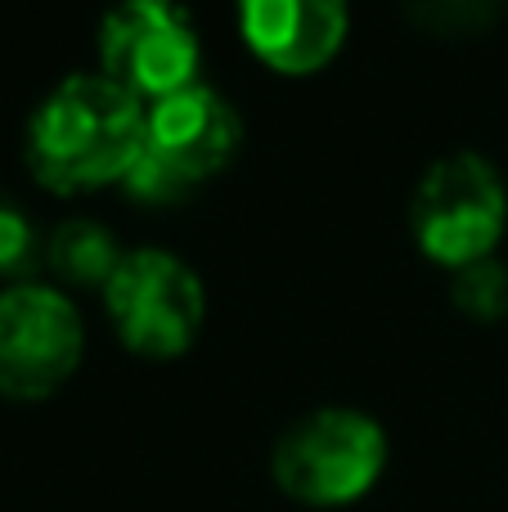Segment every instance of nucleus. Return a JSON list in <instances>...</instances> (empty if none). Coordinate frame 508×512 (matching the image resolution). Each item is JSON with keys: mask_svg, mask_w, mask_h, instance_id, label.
Wrapping results in <instances>:
<instances>
[{"mask_svg": "<svg viewBox=\"0 0 508 512\" xmlns=\"http://www.w3.org/2000/svg\"><path fill=\"white\" fill-rule=\"evenodd\" d=\"M144 149V104L104 72L63 77L27 126V167L54 194L126 180Z\"/></svg>", "mask_w": 508, "mask_h": 512, "instance_id": "obj_1", "label": "nucleus"}, {"mask_svg": "<svg viewBox=\"0 0 508 512\" xmlns=\"http://www.w3.org/2000/svg\"><path fill=\"white\" fill-rule=\"evenodd\" d=\"M239 140L243 122L234 104L216 86L194 81L144 104V149L122 185L140 203H180L230 167Z\"/></svg>", "mask_w": 508, "mask_h": 512, "instance_id": "obj_2", "label": "nucleus"}, {"mask_svg": "<svg viewBox=\"0 0 508 512\" xmlns=\"http://www.w3.org/2000/svg\"><path fill=\"white\" fill-rule=\"evenodd\" d=\"M387 472V432L378 418L347 405L302 414L270 454L279 495L306 508H347Z\"/></svg>", "mask_w": 508, "mask_h": 512, "instance_id": "obj_3", "label": "nucleus"}, {"mask_svg": "<svg viewBox=\"0 0 508 512\" xmlns=\"http://www.w3.org/2000/svg\"><path fill=\"white\" fill-rule=\"evenodd\" d=\"M508 225V189L491 158L446 153L419 176L410 198V234L428 261L450 274L495 256Z\"/></svg>", "mask_w": 508, "mask_h": 512, "instance_id": "obj_4", "label": "nucleus"}, {"mask_svg": "<svg viewBox=\"0 0 508 512\" xmlns=\"http://www.w3.org/2000/svg\"><path fill=\"white\" fill-rule=\"evenodd\" d=\"M104 306L126 351L144 360H176L203 333L207 292L194 265L176 252L135 248L108 279Z\"/></svg>", "mask_w": 508, "mask_h": 512, "instance_id": "obj_5", "label": "nucleus"}, {"mask_svg": "<svg viewBox=\"0 0 508 512\" xmlns=\"http://www.w3.org/2000/svg\"><path fill=\"white\" fill-rule=\"evenodd\" d=\"M86 324L63 288L9 283L0 288V396L45 400L77 373Z\"/></svg>", "mask_w": 508, "mask_h": 512, "instance_id": "obj_6", "label": "nucleus"}, {"mask_svg": "<svg viewBox=\"0 0 508 512\" xmlns=\"http://www.w3.org/2000/svg\"><path fill=\"white\" fill-rule=\"evenodd\" d=\"M198 59L203 41L180 0H117L99 23V68L140 104L194 86Z\"/></svg>", "mask_w": 508, "mask_h": 512, "instance_id": "obj_7", "label": "nucleus"}, {"mask_svg": "<svg viewBox=\"0 0 508 512\" xmlns=\"http://www.w3.org/2000/svg\"><path fill=\"white\" fill-rule=\"evenodd\" d=\"M239 32L266 68L311 77L347 41V0H239Z\"/></svg>", "mask_w": 508, "mask_h": 512, "instance_id": "obj_8", "label": "nucleus"}, {"mask_svg": "<svg viewBox=\"0 0 508 512\" xmlns=\"http://www.w3.org/2000/svg\"><path fill=\"white\" fill-rule=\"evenodd\" d=\"M122 248H117L113 230L99 221H63L45 243V261L72 288H108L113 270L122 265Z\"/></svg>", "mask_w": 508, "mask_h": 512, "instance_id": "obj_9", "label": "nucleus"}, {"mask_svg": "<svg viewBox=\"0 0 508 512\" xmlns=\"http://www.w3.org/2000/svg\"><path fill=\"white\" fill-rule=\"evenodd\" d=\"M405 18L428 36H482L500 23L504 0H401Z\"/></svg>", "mask_w": 508, "mask_h": 512, "instance_id": "obj_10", "label": "nucleus"}, {"mask_svg": "<svg viewBox=\"0 0 508 512\" xmlns=\"http://www.w3.org/2000/svg\"><path fill=\"white\" fill-rule=\"evenodd\" d=\"M450 301L477 324H495L508 315V265L495 256L464 265L450 274Z\"/></svg>", "mask_w": 508, "mask_h": 512, "instance_id": "obj_11", "label": "nucleus"}, {"mask_svg": "<svg viewBox=\"0 0 508 512\" xmlns=\"http://www.w3.org/2000/svg\"><path fill=\"white\" fill-rule=\"evenodd\" d=\"M41 261V239L27 212L9 198H0V279L23 283Z\"/></svg>", "mask_w": 508, "mask_h": 512, "instance_id": "obj_12", "label": "nucleus"}]
</instances>
